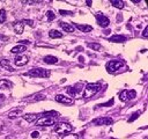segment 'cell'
<instances>
[{"label":"cell","instance_id":"cell-1","mask_svg":"<svg viewBox=\"0 0 148 139\" xmlns=\"http://www.w3.org/2000/svg\"><path fill=\"white\" fill-rule=\"evenodd\" d=\"M101 90V83H88L83 90V97L89 98Z\"/></svg>","mask_w":148,"mask_h":139},{"label":"cell","instance_id":"cell-2","mask_svg":"<svg viewBox=\"0 0 148 139\" xmlns=\"http://www.w3.org/2000/svg\"><path fill=\"white\" fill-rule=\"evenodd\" d=\"M72 130H73V126L66 122H60V123L56 124V126H54V132L59 136H65V134L69 133Z\"/></svg>","mask_w":148,"mask_h":139},{"label":"cell","instance_id":"cell-3","mask_svg":"<svg viewBox=\"0 0 148 139\" xmlns=\"http://www.w3.org/2000/svg\"><path fill=\"white\" fill-rule=\"evenodd\" d=\"M27 74L34 78H49L50 71L44 70V68H31Z\"/></svg>","mask_w":148,"mask_h":139},{"label":"cell","instance_id":"cell-4","mask_svg":"<svg viewBox=\"0 0 148 139\" xmlns=\"http://www.w3.org/2000/svg\"><path fill=\"white\" fill-rule=\"evenodd\" d=\"M123 66H124V61L121 60H110L106 64V70L109 73H114L118 70H120Z\"/></svg>","mask_w":148,"mask_h":139},{"label":"cell","instance_id":"cell-5","mask_svg":"<svg viewBox=\"0 0 148 139\" xmlns=\"http://www.w3.org/2000/svg\"><path fill=\"white\" fill-rule=\"evenodd\" d=\"M54 123H56V117H50L46 115L37 118L36 120V125H39V126H50V125H53Z\"/></svg>","mask_w":148,"mask_h":139},{"label":"cell","instance_id":"cell-6","mask_svg":"<svg viewBox=\"0 0 148 139\" xmlns=\"http://www.w3.org/2000/svg\"><path fill=\"white\" fill-rule=\"evenodd\" d=\"M135 97V92L134 90H127V89H124L123 92L119 93V100L123 101V102H127L132 98Z\"/></svg>","mask_w":148,"mask_h":139},{"label":"cell","instance_id":"cell-7","mask_svg":"<svg viewBox=\"0 0 148 139\" xmlns=\"http://www.w3.org/2000/svg\"><path fill=\"white\" fill-rule=\"evenodd\" d=\"M113 123V119L111 117H99V118H96L92 120V124L94 125H97V126H101V125H111Z\"/></svg>","mask_w":148,"mask_h":139},{"label":"cell","instance_id":"cell-8","mask_svg":"<svg viewBox=\"0 0 148 139\" xmlns=\"http://www.w3.org/2000/svg\"><path fill=\"white\" fill-rule=\"evenodd\" d=\"M96 20H97V23L103 28H106L110 24V20L103 14H96Z\"/></svg>","mask_w":148,"mask_h":139},{"label":"cell","instance_id":"cell-9","mask_svg":"<svg viewBox=\"0 0 148 139\" xmlns=\"http://www.w3.org/2000/svg\"><path fill=\"white\" fill-rule=\"evenodd\" d=\"M28 61H29V57L25 54H18L14 59V63L16 66H24L25 64H28Z\"/></svg>","mask_w":148,"mask_h":139},{"label":"cell","instance_id":"cell-10","mask_svg":"<svg viewBox=\"0 0 148 139\" xmlns=\"http://www.w3.org/2000/svg\"><path fill=\"white\" fill-rule=\"evenodd\" d=\"M56 101L59 103H64V104H73V98L66 95H62V94L56 95Z\"/></svg>","mask_w":148,"mask_h":139},{"label":"cell","instance_id":"cell-11","mask_svg":"<svg viewBox=\"0 0 148 139\" xmlns=\"http://www.w3.org/2000/svg\"><path fill=\"white\" fill-rule=\"evenodd\" d=\"M0 66H1L3 70L8 71V72H14V71H15V70L12 67L9 60H7V59H2V60H0Z\"/></svg>","mask_w":148,"mask_h":139},{"label":"cell","instance_id":"cell-12","mask_svg":"<svg viewBox=\"0 0 148 139\" xmlns=\"http://www.w3.org/2000/svg\"><path fill=\"white\" fill-rule=\"evenodd\" d=\"M75 27H76L80 31H82V32H90V31L92 30V27H91V25H87V24H80V23H76Z\"/></svg>","mask_w":148,"mask_h":139},{"label":"cell","instance_id":"cell-13","mask_svg":"<svg viewBox=\"0 0 148 139\" xmlns=\"http://www.w3.org/2000/svg\"><path fill=\"white\" fill-rule=\"evenodd\" d=\"M13 87V83L9 80L1 79L0 80V89H10Z\"/></svg>","mask_w":148,"mask_h":139},{"label":"cell","instance_id":"cell-14","mask_svg":"<svg viewBox=\"0 0 148 139\" xmlns=\"http://www.w3.org/2000/svg\"><path fill=\"white\" fill-rule=\"evenodd\" d=\"M110 42H114V43H123L126 41V37L125 36H121V35H114V36H111L109 38Z\"/></svg>","mask_w":148,"mask_h":139},{"label":"cell","instance_id":"cell-15","mask_svg":"<svg viewBox=\"0 0 148 139\" xmlns=\"http://www.w3.org/2000/svg\"><path fill=\"white\" fill-rule=\"evenodd\" d=\"M21 112H22V109L20 108H16V109H13L12 111H9L8 112V118H10V119H14V118H16L18 115H21Z\"/></svg>","mask_w":148,"mask_h":139},{"label":"cell","instance_id":"cell-16","mask_svg":"<svg viewBox=\"0 0 148 139\" xmlns=\"http://www.w3.org/2000/svg\"><path fill=\"white\" fill-rule=\"evenodd\" d=\"M24 120H27L28 123H32L35 120H37V115L36 114H25L22 116Z\"/></svg>","mask_w":148,"mask_h":139},{"label":"cell","instance_id":"cell-17","mask_svg":"<svg viewBox=\"0 0 148 139\" xmlns=\"http://www.w3.org/2000/svg\"><path fill=\"white\" fill-rule=\"evenodd\" d=\"M13 27H14V31L17 35H21L23 32V23L22 22H15Z\"/></svg>","mask_w":148,"mask_h":139},{"label":"cell","instance_id":"cell-18","mask_svg":"<svg viewBox=\"0 0 148 139\" xmlns=\"http://www.w3.org/2000/svg\"><path fill=\"white\" fill-rule=\"evenodd\" d=\"M60 27L65 30V32H73V31H74V27H73V25H71L69 23L60 22Z\"/></svg>","mask_w":148,"mask_h":139},{"label":"cell","instance_id":"cell-19","mask_svg":"<svg viewBox=\"0 0 148 139\" xmlns=\"http://www.w3.org/2000/svg\"><path fill=\"white\" fill-rule=\"evenodd\" d=\"M25 50H27V46L18 44V45H16V46L12 47L10 52H12V53H21V52H23V51H25Z\"/></svg>","mask_w":148,"mask_h":139},{"label":"cell","instance_id":"cell-20","mask_svg":"<svg viewBox=\"0 0 148 139\" xmlns=\"http://www.w3.org/2000/svg\"><path fill=\"white\" fill-rule=\"evenodd\" d=\"M49 36H50L51 38H61V37H62V32H59L58 30L52 29V30L49 31Z\"/></svg>","mask_w":148,"mask_h":139},{"label":"cell","instance_id":"cell-21","mask_svg":"<svg viewBox=\"0 0 148 139\" xmlns=\"http://www.w3.org/2000/svg\"><path fill=\"white\" fill-rule=\"evenodd\" d=\"M44 61L46 64H56V63H58V58L54 57V56H45Z\"/></svg>","mask_w":148,"mask_h":139},{"label":"cell","instance_id":"cell-22","mask_svg":"<svg viewBox=\"0 0 148 139\" xmlns=\"http://www.w3.org/2000/svg\"><path fill=\"white\" fill-rule=\"evenodd\" d=\"M79 92H80V88H75V87H71V86L67 87V93L72 96H76L79 94Z\"/></svg>","mask_w":148,"mask_h":139},{"label":"cell","instance_id":"cell-23","mask_svg":"<svg viewBox=\"0 0 148 139\" xmlns=\"http://www.w3.org/2000/svg\"><path fill=\"white\" fill-rule=\"evenodd\" d=\"M111 2V5H113L116 8H124V2L123 1H119V0H111L110 1Z\"/></svg>","mask_w":148,"mask_h":139},{"label":"cell","instance_id":"cell-24","mask_svg":"<svg viewBox=\"0 0 148 139\" xmlns=\"http://www.w3.org/2000/svg\"><path fill=\"white\" fill-rule=\"evenodd\" d=\"M88 47H90V49H92L95 51H98V50H101L102 45L99 43H88Z\"/></svg>","mask_w":148,"mask_h":139},{"label":"cell","instance_id":"cell-25","mask_svg":"<svg viewBox=\"0 0 148 139\" xmlns=\"http://www.w3.org/2000/svg\"><path fill=\"white\" fill-rule=\"evenodd\" d=\"M140 115H141V111H140V110H139V111H135V112H133V114H132V117H130V118H128V123H132V122H134V120H135V119H136V118H138Z\"/></svg>","mask_w":148,"mask_h":139},{"label":"cell","instance_id":"cell-26","mask_svg":"<svg viewBox=\"0 0 148 139\" xmlns=\"http://www.w3.org/2000/svg\"><path fill=\"white\" fill-rule=\"evenodd\" d=\"M46 17H47V21H52V20H54L56 14H54L52 10H47V12H46Z\"/></svg>","mask_w":148,"mask_h":139},{"label":"cell","instance_id":"cell-27","mask_svg":"<svg viewBox=\"0 0 148 139\" xmlns=\"http://www.w3.org/2000/svg\"><path fill=\"white\" fill-rule=\"evenodd\" d=\"M62 139H79V134L71 133V134H65Z\"/></svg>","mask_w":148,"mask_h":139},{"label":"cell","instance_id":"cell-28","mask_svg":"<svg viewBox=\"0 0 148 139\" xmlns=\"http://www.w3.org/2000/svg\"><path fill=\"white\" fill-rule=\"evenodd\" d=\"M6 21V10L1 9L0 10V23H3Z\"/></svg>","mask_w":148,"mask_h":139},{"label":"cell","instance_id":"cell-29","mask_svg":"<svg viewBox=\"0 0 148 139\" xmlns=\"http://www.w3.org/2000/svg\"><path fill=\"white\" fill-rule=\"evenodd\" d=\"M7 42H8V37L7 36H3V35H0V46L5 45Z\"/></svg>","mask_w":148,"mask_h":139},{"label":"cell","instance_id":"cell-30","mask_svg":"<svg viewBox=\"0 0 148 139\" xmlns=\"http://www.w3.org/2000/svg\"><path fill=\"white\" fill-rule=\"evenodd\" d=\"M59 13H60L61 15H72V14H73L72 12H69V10H64V9H60Z\"/></svg>","mask_w":148,"mask_h":139},{"label":"cell","instance_id":"cell-31","mask_svg":"<svg viewBox=\"0 0 148 139\" xmlns=\"http://www.w3.org/2000/svg\"><path fill=\"white\" fill-rule=\"evenodd\" d=\"M113 104V98H111L110 101H108L106 103H103V104H101V105H98V107H106V105H112Z\"/></svg>","mask_w":148,"mask_h":139},{"label":"cell","instance_id":"cell-32","mask_svg":"<svg viewBox=\"0 0 148 139\" xmlns=\"http://www.w3.org/2000/svg\"><path fill=\"white\" fill-rule=\"evenodd\" d=\"M38 137H39V132H38V131L31 132V138H38Z\"/></svg>","mask_w":148,"mask_h":139},{"label":"cell","instance_id":"cell-33","mask_svg":"<svg viewBox=\"0 0 148 139\" xmlns=\"http://www.w3.org/2000/svg\"><path fill=\"white\" fill-rule=\"evenodd\" d=\"M22 22H24V23H27V24H29L30 27H34V22H32L31 20H23Z\"/></svg>","mask_w":148,"mask_h":139},{"label":"cell","instance_id":"cell-34","mask_svg":"<svg viewBox=\"0 0 148 139\" xmlns=\"http://www.w3.org/2000/svg\"><path fill=\"white\" fill-rule=\"evenodd\" d=\"M148 36V27H146L142 31V37H147Z\"/></svg>","mask_w":148,"mask_h":139},{"label":"cell","instance_id":"cell-35","mask_svg":"<svg viewBox=\"0 0 148 139\" xmlns=\"http://www.w3.org/2000/svg\"><path fill=\"white\" fill-rule=\"evenodd\" d=\"M20 43H21V45H22V44H24V46H25L27 44H29V41H25V39H22V41H20Z\"/></svg>","mask_w":148,"mask_h":139},{"label":"cell","instance_id":"cell-36","mask_svg":"<svg viewBox=\"0 0 148 139\" xmlns=\"http://www.w3.org/2000/svg\"><path fill=\"white\" fill-rule=\"evenodd\" d=\"M2 97H3V96H2V95H1V94H0V98H2Z\"/></svg>","mask_w":148,"mask_h":139},{"label":"cell","instance_id":"cell-37","mask_svg":"<svg viewBox=\"0 0 148 139\" xmlns=\"http://www.w3.org/2000/svg\"><path fill=\"white\" fill-rule=\"evenodd\" d=\"M143 139H147V137H146V138H143Z\"/></svg>","mask_w":148,"mask_h":139}]
</instances>
